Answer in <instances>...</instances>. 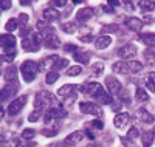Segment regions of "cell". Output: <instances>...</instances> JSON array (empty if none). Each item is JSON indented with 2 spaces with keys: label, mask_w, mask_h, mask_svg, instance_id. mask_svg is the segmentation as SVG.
<instances>
[{
  "label": "cell",
  "mask_w": 155,
  "mask_h": 147,
  "mask_svg": "<svg viewBox=\"0 0 155 147\" xmlns=\"http://www.w3.org/2000/svg\"><path fill=\"white\" fill-rule=\"evenodd\" d=\"M140 115H141V119H143L144 124H153V116L149 112H146L144 109H140Z\"/></svg>",
  "instance_id": "28"
},
{
  "label": "cell",
  "mask_w": 155,
  "mask_h": 147,
  "mask_svg": "<svg viewBox=\"0 0 155 147\" xmlns=\"http://www.w3.org/2000/svg\"><path fill=\"white\" fill-rule=\"evenodd\" d=\"M149 81L155 84V73H150V74H149Z\"/></svg>",
  "instance_id": "54"
},
{
  "label": "cell",
  "mask_w": 155,
  "mask_h": 147,
  "mask_svg": "<svg viewBox=\"0 0 155 147\" xmlns=\"http://www.w3.org/2000/svg\"><path fill=\"white\" fill-rule=\"evenodd\" d=\"M138 136H140V132H138L137 127H132L130 130L127 132V138H130V139H135V138H138Z\"/></svg>",
  "instance_id": "37"
},
{
  "label": "cell",
  "mask_w": 155,
  "mask_h": 147,
  "mask_svg": "<svg viewBox=\"0 0 155 147\" xmlns=\"http://www.w3.org/2000/svg\"><path fill=\"white\" fill-rule=\"evenodd\" d=\"M140 39L149 47H155V34H141Z\"/></svg>",
  "instance_id": "29"
},
{
  "label": "cell",
  "mask_w": 155,
  "mask_h": 147,
  "mask_svg": "<svg viewBox=\"0 0 155 147\" xmlns=\"http://www.w3.org/2000/svg\"><path fill=\"white\" fill-rule=\"evenodd\" d=\"M92 71H93V74H102V71H104V65H102V62H96V64H93Z\"/></svg>",
  "instance_id": "34"
},
{
  "label": "cell",
  "mask_w": 155,
  "mask_h": 147,
  "mask_svg": "<svg viewBox=\"0 0 155 147\" xmlns=\"http://www.w3.org/2000/svg\"><path fill=\"white\" fill-rule=\"evenodd\" d=\"M110 44H112V37H110V36H99V37L96 39V42H95V45H96L98 50H104V48H107Z\"/></svg>",
  "instance_id": "17"
},
{
  "label": "cell",
  "mask_w": 155,
  "mask_h": 147,
  "mask_svg": "<svg viewBox=\"0 0 155 147\" xmlns=\"http://www.w3.org/2000/svg\"><path fill=\"white\" fill-rule=\"evenodd\" d=\"M61 28H62V31H65V33L71 34V33H74L76 28H78V22H67V23H62Z\"/></svg>",
  "instance_id": "23"
},
{
  "label": "cell",
  "mask_w": 155,
  "mask_h": 147,
  "mask_svg": "<svg viewBox=\"0 0 155 147\" xmlns=\"http://www.w3.org/2000/svg\"><path fill=\"white\" fill-rule=\"evenodd\" d=\"M73 90H74V85H73V84H65L64 87L59 88L58 95H59V96H70Z\"/></svg>",
  "instance_id": "24"
},
{
  "label": "cell",
  "mask_w": 155,
  "mask_h": 147,
  "mask_svg": "<svg viewBox=\"0 0 155 147\" xmlns=\"http://www.w3.org/2000/svg\"><path fill=\"white\" fill-rule=\"evenodd\" d=\"M93 14H95V11H93L92 8H82V9L78 11V14H76V22H82V20L85 22V20H88V19H92Z\"/></svg>",
  "instance_id": "8"
},
{
  "label": "cell",
  "mask_w": 155,
  "mask_h": 147,
  "mask_svg": "<svg viewBox=\"0 0 155 147\" xmlns=\"http://www.w3.org/2000/svg\"><path fill=\"white\" fill-rule=\"evenodd\" d=\"M71 2H73V3H81L82 0H71Z\"/></svg>",
  "instance_id": "58"
},
{
  "label": "cell",
  "mask_w": 155,
  "mask_h": 147,
  "mask_svg": "<svg viewBox=\"0 0 155 147\" xmlns=\"http://www.w3.org/2000/svg\"><path fill=\"white\" fill-rule=\"evenodd\" d=\"M22 48L25 51H28V53H33V51H37L39 50V45H36L33 42V39L31 37H23L22 39Z\"/></svg>",
  "instance_id": "13"
},
{
  "label": "cell",
  "mask_w": 155,
  "mask_h": 147,
  "mask_svg": "<svg viewBox=\"0 0 155 147\" xmlns=\"http://www.w3.org/2000/svg\"><path fill=\"white\" fill-rule=\"evenodd\" d=\"M0 47L5 48V51H12L16 47V37L11 34H0Z\"/></svg>",
  "instance_id": "7"
},
{
  "label": "cell",
  "mask_w": 155,
  "mask_h": 147,
  "mask_svg": "<svg viewBox=\"0 0 155 147\" xmlns=\"http://www.w3.org/2000/svg\"><path fill=\"white\" fill-rule=\"evenodd\" d=\"M112 70L115 71V73H120V74H127V73H130L129 71V67H127V62H116V64H113V67H112Z\"/></svg>",
  "instance_id": "19"
},
{
  "label": "cell",
  "mask_w": 155,
  "mask_h": 147,
  "mask_svg": "<svg viewBox=\"0 0 155 147\" xmlns=\"http://www.w3.org/2000/svg\"><path fill=\"white\" fill-rule=\"evenodd\" d=\"M19 26H20V23H19L17 19H9V20L6 22V25H5V30L9 31V33H12L14 30H17Z\"/></svg>",
  "instance_id": "27"
},
{
  "label": "cell",
  "mask_w": 155,
  "mask_h": 147,
  "mask_svg": "<svg viewBox=\"0 0 155 147\" xmlns=\"http://www.w3.org/2000/svg\"><path fill=\"white\" fill-rule=\"evenodd\" d=\"M41 133H42L44 136H48V138H51V136H54L56 133H58V127H54V129H44Z\"/></svg>",
  "instance_id": "36"
},
{
  "label": "cell",
  "mask_w": 155,
  "mask_h": 147,
  "mask_svg": "<svg viewBox=\"0 0 155 147\" xmlns=\"http://www.w3.org/2000/svg\"><path fill=\"white\" fill-rule=\"evenodd\" d=\"M16 147H33V144H22V142H17Z\"/></svg>",
  "instance_id": "53"
},
{
  "label": "cell",
  "mask_w": 155,
  "mask_h": 147,
  "mask_svg": "<svg viewBox=\"0 0 155 147\" xmlns=\"http://www.w3.org/2000/svg\"><path fill=\"white\" fill-rule=\"evenodd\" d=\"M0 147H12L9 142H2V144H0Z\"/></svg>",
  "instance_id": "56"
},
{
  "label": "cell",
  "mask_w": 155,
  "mask_h": 147,
  "mask_svg": "<svg viewBox=\"0 0 155 147\" xmlns=\"http://www.w3.org/2000/svg\"><path fill=\"white\" fill-rule=\"evenodd\" d=\"M64 50L68 51V53H73V54H74V53L78 51V47L73 45V44H65V48H64Z\"/></svg>",
  "instance_id": "44"
},
{
  "label": "cell",
  "mask_w": 155,
  "mask_h": 147,
  "mask_svg": "<svg viewBox=\"0 0 155 147\" xmlns=\"http://www.w3.org/2000/svg\"><path fill=\"white\" fill-rule=\"evenodd\" d=\"M44 45L47 48H53L54 50V48H58L61 45V41H59V37L56 34H53V36H48V37L44 39Z\"/></svg>",
  "instance_id": "16"
},
{
  "label": "cell",
  "mask_w": 155,
  "mask_h": 147,
  "mask_svg": "<svg viewBox=\"0 0 155 147\" xmlns=\"http://www.w3.org/2000/svg\"><path fill=\"white\" fill-rule=\"evenodd\" d=\"M120 107H121V101H118V102L112 104V109H113L115 112H118V110H120Z\"/></svg>",
  "instance_id": "48"
},
{
  "label": "cell",
  "mask_w": 155,
  "mask_h": 147,
  "mask_svg": "<svg viewBox=\"0 0 155 147\" xmlns=\"http://www.w3.org/2000/svg\"><path fill=\"white\" fill-rule=\"evenodd\" d=\"M12 5L11 0H0V9H9Z\"/></svg>",
  "instance_id": "42"
},
{
  "label": "cell",
  "mask_w": 155,
  "mask_h": 147,
  "mask_svg": "<svg viewBox=\"0 0 155 147\" xmlns=\"http://www.w3.org/2000/svg\"><path fill=\"white\" fill-rule=\"evenodd\" d=\"M146 87L150 90V91H155V84L153 82H150V81H147V84H146Z\"/></svg>",
  "instance_id": "49"
},
{
  "label": "cell",
  "mask_w": 155,
  "mask_h": 147,
  "mask_svg": "<svg viewBox=\"0 0 155 147\" xmlns=\"http://www.w3.org/2000/svg\"><path fill=\"white\" fill-rule=\"evenodd\" d=\"M92 127H95V129H98V130H101V129H104V124H102L99 119L98 121H93V124H92Z\"/></svg>",
  "instance_id": "47"
},
{
  "label": "cell",
  "mask_w": 155,
  "mask_h": 147,
  "mask_svg": "<svg viewBox=\"0 0 155 147\" xmlns=\"http://www.w3.org/2000/svg\"><path fill=\"white\" fill-rule=\"evenodd\" d=\"M84 135L85 133L84 132H81V130H78V132H73L71 135H68L67 138H65V141H64V145H73V144H76V142H79L82 138H84Z\"/></svg>",
  "instance_id": "9"
},
{
  "label": "cell",
  "mask_w": 155,
  "mask_h": 147,
  "mask_svg": "<svg viewBox=\"0 0 155 147\" xmlns=\"http://www.w3.org/2000/svg\"><path fill=\"white\" fill-rule=\"evenodd\" d=\"M81 71H82L81 67H79V65H74V67H70V68L67 70V74H68V76H78Z\"/></svg>",
  "instance_id": "35"
},
{
  "label": "cell",
  "mask_w": 155,
  "mask_h": 147,
  "mask_svg": "<svg viewBox=\"0 0 155 147\" xmlns=\"http://www.w3.org/2000/svg\"><path fill=\"white\" fill-rule=\"evenodd\" d=\"M95 98H96L98 104H101V105H109V104H112V98H110V95H109V93H106L102 88L95 95Z\"/></svg>",
  "instance_id": "12"
},
{
  "label": "cell",
  "mask_w": 155,
  "mask_h": 147,
  "mask_svg": "<svg viewBox=\"0 0 155 147\" xmlns=\"http://www.w3.org/2000/svg\"><path fill=\"white\" fill-rule=\"evenodd\" d=\"M116 53H118V56L123 57V59H130L137 54V47L134 44H126V45L120 47V50Z\"/></svg>",
  "instance_id": "6"
},
{
  "label": "cell",
  "mask_w": 155,
  "mask_h": 147,
  "mask_svg": "<svg viewBox=\"0 0 155 147\" xmlns=\"http://www.w3.org/2000/svg\"><path fill=\"white\" fill-rule=\"evenodd\" d=\"M5 60H6L5 54H0V65H2V62H5Z\"/></svg>",
  "instance_id": "57"
},
{
  "label": "cell",
  "mask_w": 155,
  "mask_h": 147,
  "mask_svg": "<svg viewBox=\"0 0 155 147\" xmlns=\"http://www.w3.org/2000/svg\"><path fill=\"white\" fill-rule=\"evenodd\" d=\"M20 2V5H23V6H28L30 3H31V0H19Z\"/></svg>",
  "instance_id": "51"
},
{
  "label": "cell",
  "mask_w": 155,
  "mask_h": 147,
  "mask_svg": "<svg viewBox=\"0 0 155 147\" xmlns=\"http://www.w3.org/2000/svg\"><path fill=\"white\" fill-rule=\"evenodd\" d=\"M3 116H5V110L2 109V105H0V119H2Z\"/></svg>",
  "instance_id": "55"
},
{
  "label": "cell",
  "mask_w": 155,
  "mask_h": 147,
  "mask_svg": "<svg viewBox=\"0 0 155 147\" xmlns=\"http://www.w3.org/2000/svg\"><path fill=\"white\" fill-rule=\"evenodd\" d=\"M16 71H17V70H16L12 65L5 71V76H3V77H5V81H6L8 84H11V82H17V73H16Z\"/></svg>",
  "instance_id": "18"
},
{
  "label": "cell",
  "mask_w": 155,
  "mask_h": 147,
  "mask_svg": "<svg viewBox=\"0 0 155 147\" xmlns=\"http://www.w3.org/2000/svg\"><path fill=\"white\" fill-rule=\"evenodd\" d=\"M106 84H107V88H109L110 93H118L121 90V84L118 82V79L113 77V76L106 77Z\"/></svg>",
  "instance_id": "10"
},
{
  "label": "cell",
  "mask_w": 155,
  "mask_h": 147,
  "mask_svg": "<svg viewBox=\"0 0 155 147\" xmlns=\"http://www.w3.org/2000/svg\"><path fill=\"white\" fill-rule=\"evenodd\" d=\"M126 26L132 31H140L143 28V22L137 17H129V19H126Z\"/></svg>",
  "instance_id": "11"
},
{
  "label": "cell",
  "mask_w": 155,
  "mask_h": 147,
  "mask_svg": "<svg viewBox=\"0 0 155 147\" xmlns=\"http://www.w3.org/2000/svg\"><path fill=\"white\" fill-rule=\"evenodd\" d=\"M42 14H44V19H45L47 22H54V20L59 19V12H58L54 8H45V9L42 11Z\"/></svg>",
  "instance_id": "14"
},
{
  "label": "cell",
  "mask_w": 155,
  "mask_h": 147,
  "mask_svg": "<svg viewBox=\"0 0 155 147\" xmlns=\"http://www.w3.org/2000/svg\"><path fill=\"white\" fill-rule=\"evenodd\" d=\"M109 3H110L112 6H118V5H121L120 0H109Z\"/></svg>",
  "instance_id": "50"
},
{
  "label": "cell",
  "mask_w": 155,
  "mask_h": 147,
  "mask_svg": "<svg viewBox=\"0 0 155 147\" xmlns=\"http://www.w3.org/2000/svg\"><path fill=\"white\" fill-rule=\"evenodd\" d=\"M135 98L138 99V101H141V102H143V101H147V93L143 90V88H137V95H135Z\"/></svg>",
  "instance_id": "33"
},
{
  "label": "cell",
  "mask_w": 155,
  "mask_h": 147,
  "mask_svg": "<svg viewBox=\"0 0 155 147\" xmlns=\"http://www.w3.org/2000/svg\"><path fill=\"white\" fill-rule=\"evenodd\" d=\"M153 138H155L153 132H146L144 135H143V145H144V147H150V145H152Z\"/></svg>",
  "instance_id": "30"
},
{
  "label": "cell",
  "mask_w": 155,
  "mask_h": 147,
  "mask_svg": "<svg viewBox=\"0 0 155 147\" xmlns=\"http://www.w3.org/2000/svg\"><path fill=\"white\" fill-rule=\"evenodd\" d=\"M50 147H59V145H56V144H51Z\"/></svg>",
  "instance_id": "59"
},
{
  "label": "cell",
  "mask_w": 155,
  "mask_h": 147,
  "mask_svg": "<svg viewBox=\"0 0 155 147\" xmlns=\"http://www.w3.org/2000/svg\"><path fill=\"white\" fill-rule=\"evenodd\" d=\"M51 102H54V98H53L51 93H48V91H39L36 95V98H34V110L36 112H44V110H47V107Z\"/></svg>",
  "instance_id": "2"
},
{
  "label": "cell",
  "mask_w": 155,
  "mask_h": 147,
  "mask_svg": "<svg viewBox=\"0 0 155 147\" xmlns=\"http://www.w3.org/2000/svg\"><path fill=\"white\" fill-rule=\"evenodd\" d=\"M19 22H20V26L22 28H25L28 23V14H25V12H22V14L19 16Z\"/></svg>",
  "instance_id": "39"
},
{
  "label": "cell",
  "mask_w": 155,
  "mask_h": 147,
  "mask_svg": "<svg viewBox=\"0 0 155 147\" xmlns=\"http://www.w3.org/2000/svg\"><path fill=\"white\" fill-rule=\"evenodd\" d=\"M20 71H22V77L25 82H31L34 81V77L37 76V71H39V65L34 62V60H25L20 67Z\"/></svg>",
  "instance_id": "1"
},
{
  "label": "cell",
  "mask_w": 155,
  "mask_h": 147,
  "mask_svg": "<svg viewBox=\"0 0 155 147\" xmlns=\"http://www.w3.org/2000/svg\"><path fill=\"white\" fill-rule=\"evenodd\" d=\"M51 5L54 8H64L67 5V0H51Z\"/></svg>",
  "instance_id": "40"
},
{
  "label": "cell",
  "mask_w": 155,
  "mask_h": 147,
  "mask_svg": "<svg viewBox=\"0 0 155 147\" xmlns=\"http://www.w3.org/2000/svg\"><path fill=\"white\" fill-rule=\"evenodd\" d=\"M73 57H74V60L81 62V64H87L88 62V54H84V53L79 51V50H78L74 54H73Z\"/></svg>",
  "instance_id": "31"
},
{
  "label": "cell",
  "mask_w": 155,
  "mask_h": 147,
  "mask_svg": "<svg viewBox=\"0 0 155 147\" xmlns=\"http://www.w3.org/2000/svg\"><path fill=\"white\" fill-rule=\"evenodd\" d=\"M116 30H118V25H107V26H104V31H109V33H113Z\"/></svg>",
  "instance_id": "46"
},
{
  "label": "cell",
  "mask_w": 155,
  "mask_h": 147,
  "mask_svg": "<svg viewBox=\"0 0 155 147\" xmlns=\"http://www.w3.org/2000/svg\"><path fill=\"white\" fill-rule=\"evenodd\" d=\"M34 135H36L34 129H25V130H22V138L23 139H33Z\"/></svg>",
  "instance_id": "32"
},
{
  "label": "cell",
  "mask_w": 155,
  "mask_h": 147,
  "mask_svg": "<svg viewBox=\"0 0 155 147\" xmlns=\"http://www.w3.org/2000/svg\"><path fill=\"white\" fill-rule=\"evenodd\" d=\"M127 67H129V71L130 73H138V71L143 70V64L138 62V60H129Z\"/></svg>",
  "instance_id": "22"
},
{
  "label": "cell",
  "mask_w": 155,
  "mask_h": 147,
  "mask_svg": "<svg viewBox=\"0 0 155 147\" xmlns=\"http://www.w3.org/2000/svg\"><path fill=\"white\" fill-rule=\"evenodd\" d=\"M121 142H123L126 147H137L135 142H134L130 138H127V136H123V138H121Z\"/></svg>",
  "instance_id": "41"
},
{
  "label": "cell",
  "mask_w": 155,
  "mask_h": 147,
  "mask_svg": "<svg viewBox=\"0 0 155 147\" xmlns=\"http://www.w3.org/2000/svg\"><path fill=\"white\" fill-rule=\"evenodd\" d=\"M79 39H81L82 42H85V44H88V42H92V41H93V37H92V34H85V36L82 34V36H81Z\"/></svg>",
  "instance_id": "45"
},
{
  "label": "cell",
  "mask_w": 155,
  "mask_h": 147,
  "mask_svg": "<svg viewBox=\"0 0 155 147\" xmlns=\"http://www.w3.org/2000/svg\"><path fill=\"white\" fill-rule=\"evenodd\" d=\"M79 109L82 113L85 115H95V116H102V110L101 107H98L93 102H81L79 104Z\"/></svg>",
  "instance_id": "5"
},
{
  "label": "cell",
  "mask_w": 155,
  "mask_h": 147,
  "mask_svg": "<svg viewBox=\"0 0 155 147\" xmlns=\"http://www.w3.org/2000/svg\"><path fill=\"white\" fill-rule=\"evenodd\" d=\"M138 6L143 9L144 12L146 11H153L155 9V0H140Z\"/></svg>",
  "instance_id": "21"
},
{
  "label": "cell",
  "mask_w": 155,
  "mask_h": 147,
  "mask_svg": "<svg viewBox=\"0 0 155 147\" xmlns=\"http://www.w3.org/2000/svg\"><path fill=\"white\" fill-rule=\"evenodd\" d=\"M19 91V84L17 82H11L8 85H5L2 90H0V102L8 101L9 98H12Z\"/></svg>",
  "instance_id": "4"
},
{
  "label": "cell",
  "mask_w": 155,
  "mask_h": 147,
  "mask_svg": "<svg viewBox=\"0 0 155 147\" xmlns=\"http://www.w3.org/2000/svg\"><path fill=\"white\" fill-rule=\"evenodd\" d=\"M68 65V60L67 59H62V57H58L56 60H54V65H53V71H61L62 68H65V67Z\"/></svg>",
  "instance_id": "26"
},
{
  "label": "cell",
  "mask_w": 155,
  "mask_h": 147,
  "mask_svg": "<svg viewBox=\"0 0 155 147\" xmlns=\"http://www.w3.org/2000/svg\"><path fill=\"white\" fill-rule=\"evenodd\" d=\"M58 79H59V73L51 70V71H48L47 76H45V82H47V85H51V84H54Z\"/></svg>",
  "instance_id": "25"
},
{
  "label": "cell",
  "mask_w": 155,
  "mask_h": 147,
  "mask_svg": "<svg viewBox=\"0 0 155 147\" xmlns=\"http://www.w3.org/2000/svg\"><path fill=\"white\" fill-rule=\"evenodd\" d=\"M127 121H129V113H118L115 116V119H113L116 129H123L127 124Z\"/></svg>",
  "instance_id": "15"
},
{
  "label": "cell",
  "mask_w": 155,
  "mask_h": 147,
  "mask_svg": "<svg viewBox=\"0 0 155 147\" xmlns=\"http://www.w3.org/2000/svg\"><path fill=\"white\" fill-rule=\"evenodd\" d=\"M144 56H146V59H149V62H155V50H152V48L146 50Z\"/></svg>",
  "instance_id": "38"
},
{
  "label": "cell",
  "mask_w": 155,
  "mask_h": 147,
  "mask_svg": "<svg viewBox=\"0 0 155 147\" xmlns=\"http://www.w3.org/2000/svg\"><path fill=\"white\" fill-rule=\"evenodd\" d=\"M56 59H58V56H50V57H45V59H42L41 65H39V70H41V71H45V70L48 68V67H53Z\"/></svg>",
  "instance_id": "20"
},
{
  "label": "cell",
  "mask_w": 155,
  "mask_h": 147,
  "mask_svg": "<svg viewBox=\"0 0 155 147\" xmlns=\"http://www.w3.org/2000/svg\"><path fill=\"white\" fill-rule=\"evenodd\" d=\"M27 98L28 96H20V98H16L14 101H11L9 102V105H8V115L9 116H16V115H19V112L23 109V105L27 104Z\"/></svg>",
  "instance_id": "3"
},
{
  "label": "cell",
  "mask_w": 155,
  "mask_h": 147,
  "mask_svg": "<svg viewBox=\"0 0 155 147\" xmlns=\"http://www.w3.org/2000/svg\"><path fill=\"white\" fill-rule=\"evenodd\" d=\"M144 22L152 23V22H153V17H152V16H144Z\"/></svg>",
  "instance_id": "52"
},
{
  "label": "cell",
  "mask_w": 155,
  "mask_h": 147,
  "mask_svg": "<svg viewBox=\"0 0 155 147\" xmlns=\"http://www.w3.org/2000/svg\"><path fill=\"white\" fill-rule=\"evenodd\" d=\"M39 116H41V112H33V113L28 116V121H30V122H36L37 119H39Z\"/></svg>",
  "instance_id": "43"
}]
</instances>
